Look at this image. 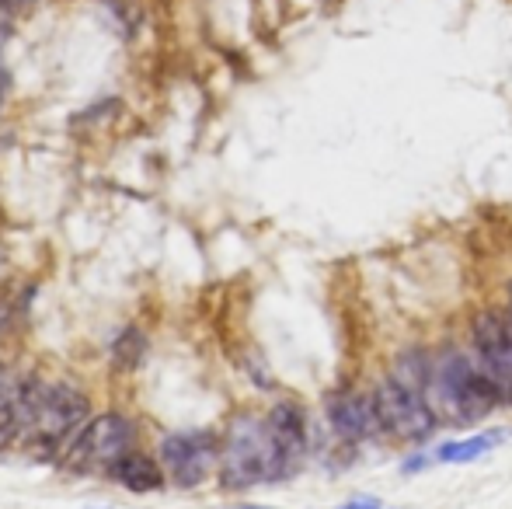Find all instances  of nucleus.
<instances>
[{
	"mask_svg": "<svg viewBox=\"0 0 512 509\" xmlns=\"http://www.w3.org/2000/svg\"><path fill=\"white\" fill-rule=\"evenodd\" d=\"M509 429H481V433L460 436V440H446L432 450V464H474L481 457H488L492 450H499L509 440Z\"/></svg>",
	"mask_w": 512,
	"mask_h": 509,
	"instance_id": "9",
	"label": "nucleus"
},
{
	"mask_svg": "<svg viewBox=\"0 0 512 509\" xmlns=\"http://www.w3.org/2000/svg\"><path fill=\"white\" fill-rule=\"evenodd\" d=\"M237 509H272V506H237Z\"/></svg>",
	"mask_w": 512,
	"mask_h": 509,
	"instance_id": "12",
	"label": "nucleus"
},
{
	"mask_svg": "<svg viewBox=\"0 0 512 509\" xmlns=\"http://www.w3.org/2000/svg\"><path fill=\"white\" fill-rule=\"evenodd\" d=\"M223 440L209 429H189V433H175L161 443V461L171 471L182 489H196L199 482H206L209 471L220 461Z\"/></svg>",
	"mask_w": 512,
	"mask_h": 509,
	"instance_id": "7",
	"label": "nucleus"
},
{
	"mask_svg": "<svg viewBox=\"0 0 512 509\" xmlns=\"http://www.w3.org/2000/svg\"><path fill=\"white\" fill-rule=\"evenodd\" d=\"M88 401L81 394L67 391V387H28L18 398V408H11V426L14 429H32L39 440H60L70 429L81 426Z\"/></svg>",
	"mask_w": 512,
	"mask_h": 509,
	"instance_id": "3",
	"label": "nucleus"
},
{
	"mask_svg": "<svg viewBox=\"0 0 512 509\" xmlns=\"http://www.w3.org/2000/svg\"><path fill=\"white\" fill-rule=\"evenodd\" d=\"M471 356L481 374L512 405V311H481L471 321Z\"/></svg>",
	"mask_w": 512,
	"mask_h": 509,
	"instance_id": "5",
	"label": "nucleus"
},
{
	"mask_svg": "<svg viewBox=\"0 0 512 509\" xmlns=\"http://www.w3.org/2000/svg\"><path fill=\"white\" fill-rule=\"evenodd\" d=\"M133 440V422L122 419V415H102L88 429H81L74 450H70V464L77 471H112L133 450Z\"/></svg>",
	"mask_w": 512,
	"mask_h": 509,
	"instance_id": "6",
	"label": "nucleus"
},
{
	"mask_svg": "<svg viewBox=\"0 0 512 509\" xmlns=\"http://www.w3.org/2000/svg\"><path fill=\"white\" fill-rule=\"evenodd\" d=\"M425 401L432 405L439 422H481L492 408L502 405L499 391L474 363L471 349L443 346L429 360V381H425Z\"/></svg>",
	"mask_w": 512,
	"mask_h": 509,
	"instance_id": "2",
	"label": "nucleus"
},
{
	"mask_svg": "<svg viewBox=\"0 0 512 509\" xmlns=\"http://www.w3.org/2000/svg\"><path fill=\"white\" fill-rule=\"evenodd\" d=\"M509 311H512V283H509Z\"/></svg>",
	"mask_w": 512,
	"mask_h": 509,
	"instance_id": "13",
	"label": "nucleus"
},
{
	"mask_svg": "<svg viewBox=\"0 0 512 509\" xmlns=\"http://www.w3.org/2000/svg\"><path fill=\"white\" fill-rule=\"evenodd\" d=\"M300 457L279 440L269 415H237L220 447V478L227 489L283 482L300 471Z\"/></svg>",
	"mask_w": 512,
	"mask_h": 509,
	"instance_id": "1",
	"label": "nucleus"
},
{
	"mask_svg": "<svg viewBox=\"0 0 512 509\" xmlns=\"http://www.w3.org/2000/svg\"><path fill=\"white\" fill-rule=\"evenodd\" d=\"M338 509H384V503H380L377 496H352V499H345Z\"/></svg>",
	"mask_w": 512,
	"mask_h": 509,
	"instance_id": "11",
	"label": "nucleus"
},
{
	"mask_svg": "<svg viewBox=\"0 0 512 509\" xmlns=\"http://www.w3.org/2000/svg\"><path fill=\"white\" fill-rule=\"evenodd\" d=\"M373 401H377V415H380V426L384 433H391L394 440H405V443H422L436 433L439 419L432 412V405L425 401L422 391L408 387L398 377H387L384 384H377L373 391Z\"/></svg>",
	"mask_w": 512,
	"mask_h": 509,
	"instance_id": "4",
	"label": "nucleus"
},
{
	"mask_svg": "<svg viewBox=\"0 0 512 509\" xmlns=\"http://www.w3.org/2000/svg\"><path fill=\"white\" fill-rule=\"evenodd\" d=\"M324 415H328L331 433L342 443H366L377 433H384L373 394L352 391V387L331 394V398L324 401Z\"/></svg>",
	"mask_w": 512,
	"mask_h": 509,
	"instance_id": "8",
	"label": "nucleus"
},
{
	"mask_svg": "<svg viewBox=\"0 0 512 509\" xmlns=\"http://www.w3.org/2000/svg\"><path fill=\"white\" fill-rule=\"evenodd\" d=\"M108 475H112L119 485H126V489H133V492H154V489H161V485H164L161 464L150 461V457H143V454H133V450H129V454L122 457V461L115 464Z\"/></svg>",
	"mask_w": 512,
	"mask_h": 509,
	"instance_id": "10",
	"label": "nucleus"
}]
</instances>
